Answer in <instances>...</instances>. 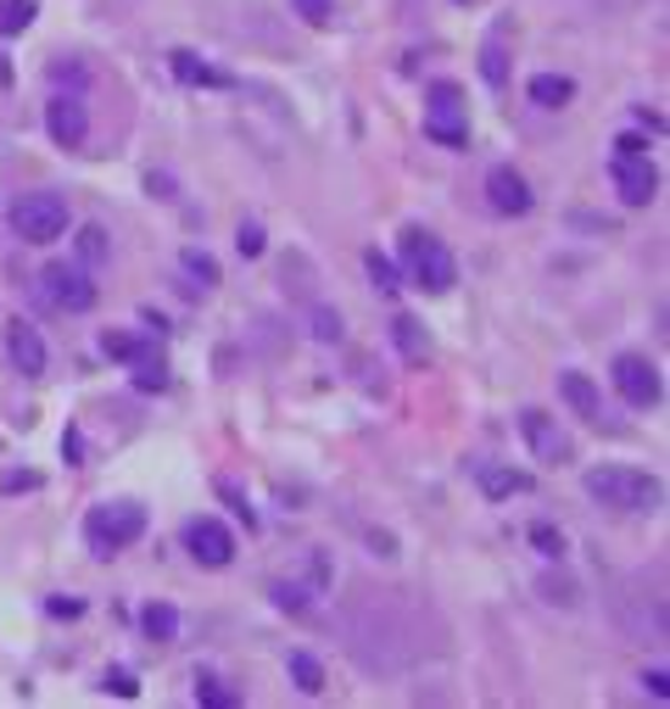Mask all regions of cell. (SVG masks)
Segmentation results:
<instances>
[{"label":"cell","mask_w":670,"mask_h":709,"mask_svg":"<svg viewBox=\"0 0 670 709\" xmlns=\"http://www.w3.org/2000/svg\"><path fill=\"white\" fill-rule=\"evenodd\" d=\"M587 492L609 508H626V514H648L659 508L665 486L654 476H643V469H626V464H603V469H587Z\"/></svg>","instance_id":"1"},{"label":"cell","mask_w":670,"mask_h":709,"mask_svg":"<svg viewBox=\"0 0 670 709\" xmlns=\"http://www.w3.org/2000/svg\"><path fill=\"white\" fill-rule=\"evenodd\" d=\"M403 257H408V279H414L419 291H430V297L453 291L458 263H453V252H447V247H442L430 229H419V224H408V229H403Z\"/></svg>","instance_id":"2"},{"label":"cell","mask_w":670,"mask_h":709,"mask_svg":"<svg viewBox=\"0 0 670 709\" xmlns=\"http://www.w3.org/2000/svg\"><path fill=\"white\" fill-rule=\"evenodd\" d=\"M84 537H89V553H95V558H112V553H123L129 542L146 537V508H140V503H101V508H89Z\"/></svg>","instance_id":"3"},{"label":"cell","mask_w":670,"mask_h":709,"mask_svg":"<svg viewBox=\"0 0 670 709\" xmlns=\"http://www.w3.org/2000/svg\"><path fill=\"white\" fill-rule=\"evenodd\" d=\"M12 229L28 247H51L68 235V202L57 191H28V196L12 202Z\"/></svg>","instance_id":"4"},{"label":"cell","mask_w":670,"mask_h":709,"mask_svg":"<svg viewBox=\"0 0 670 709\" xmlns=\"http://www.w3.org/2000/svg\"><path fill=\"white\" fill-rule=\"evenodd\" d=\"M424 134L436 140V146H464L469 140V118H464V89L453 79L442 84H430V96H424Z\"/></svg>","instance_id":"5"},{"label":"cell","mask_w":670,"mask_h":709,"mask_svg":"<svg viewBox=\"0 0 670 709\" xmlns=\"http://www.w3.org/2000/svg\"><path fill=\"white\" fill-rule=\"evenodd\" d=\"M609 381H614V392L626 397L632 408H654V402L665 397V386H659V369H654L643 352H620V358H614V369H609Z\"/></svg>","instance_id":"6"},{"label":"cell","mask_w":670,"mask_h":709,"mask_svg":"<svg viewBox=\"0 0 670 709\" xmlns=\"http://www.w3.org/2000/svg\"><path fill=\"white\" fill-rule=\"evenodd\" d=\"M45 297H51V308L62 313H89L95 308V279H84V268H68V263H51L39 274Z\"/></svg>","instance_id":"7"},{"label":"cell","mask_w":670,"mask_h":709,"mask_svg":"<svg viewBox=\"0 0 670 709\" xmlns=\"http://www.w3.org/2000/svg\"><path fill=\"white\" fill-rule=\"evenodd\" d=\"M519 436H525V447H531V458H542V464H570V436L559 431V424L542 413V408H525L519 413Z\"/></svg>","instance_id":"8"},{"label":"cell","mask_w":670,"mask_h":709,"mask_svg":"<svg viewBox=\"0 0 670 709\" xmlns=\"http://www.w3.org/2000/svg\"><path fill=\"white\" fill-rule=\"evenodd\" d=\"M609 179H614V191H620V202H626V207H648L659 196V173H654L648 157H614Z\"/></svg>","instance_id":"9"},{"label":"cell","mask_w":670,"mask_h":709,"mask_svg":"<svg viewBox=\"0 0 670 709\" xmlns=\"http://www.w3.org/2000/svg\"><path fill=\"white\" fill-rule=\"evenodd\" d=\"M184 548L196 564H207V570H224V564L235 558V537L218 526V519H190L184 526Z\"/></svg>","instance_id":"10"},{"label":"cell","mask_w":670,"mask_h":709,"mask_svg":"<svg viewBox=\"0 0 670 709\" xmlns=\"http://www.w3.org/2000/svg\"><path fill=\"white\" fill-rule=\"evenodd\" d=\"M487 202L498 207V213H509V218H519V213H531V184H525L509 163H498L492 173H487Z\"/></svg>","instance_id":"11"},{"label":"cell","mask_w":670,"mask_h":709,"mask_svg":"<svg viewBox=\"0 0 670 709\" xmlns=\"http://www.w3.org/2000/svg\"><path fill=\"white\" fill-rule=\"evenodd\" d=\"M45 129H51V140L57 146H84V134H89V112H84V101L79 96H57L51 101V112H45Z\"/></svg>","instance_id":"12"},{"label":"cell","mask_w":670,"mask_h":709,"mask_svg":"<svg viewBox=\"0 0 670 709\" xmlns=\"http://www.w3.org/2000/svg\"><path fill=\"white\" fill-rule=\"evenodd\" d=\"M559 397L570 402V413H582V419H603V397H598V386L587 381L582 369H564V374H559Z\"/></svg>","instance_id":"13"},{"label":"cell","mask_w":670,"mask_h":709,"mask_svg":"<svg viewBox=\"0 0 670 709\" xmlns=\"http://www.w3.org/2000/svg\"><path fill=\"white\" fill-rule=\"evenodd\" d=\"M7 352H12V363L23 369V374H45V341H39V329L34 324H12L7 329Z\"/></svg>","instance_id":"14"},{"label":"cell","mask_w":670,"mask_h":709,"mask_svg":"<svg viewBox=\"0 0 670 709\" xmlns=\"http://www.w3.org/2000/svg\"><path fill=\"white\" fill-rule=\"evenodd\" d=\"M525 96L553 112V107H564L570 96H576V79H564V73H537L531 84H525Z\"/></svg>","instance_id":"15"},{"label":"cell","mask_w":670,"mask_h":709,"mask_svg":"<svg viewBox=\"0 0 670 709\" xmlns=\"http://www.w3.org/2000/svg\"><path fill=\"white\" fill-rule=\"evenodd\" d=\"M481 492H487V497L531 492V476H525V469H509V464H487V469H481Z\"/></svg>","instance_id":"16"},{"label":"cell","mask_w":670,"mask_h":709,"mask_svg":"<svg viewBox=\"0 0 670 709\" xmlns=\"http://www.w3.org/2000/svg\"><path fill=\"white\" fill-rule=\"evenodd\" d=\"M140 632H146L152 642H174L179 637V609L174 603H146L140 609Z\"/></svg>","instance_id":"17"},{"label":"cell","mask_w":670,"mask_h":709,"mask_svg":"<svg viewBox=\"0 0 670 709\" xmlns=\"http://www.w3.org/2000/svg\"><path fill=\"white\" fill-rule=\"evenodd\" d=\"M285 671H291V682L308 693V698H319L324 693V665L308 653V648H291V659H285Z\"/></svg>","instance_id":"18"},{"label":"cell","mask_w":670,"mask_h":709,"mask_svg":"<svg viewBox=\"0 0 670 709\" xmlns=\"http://www.w3.org/2000/svg\"><path fill=\"white\" fill-rule=\"evenodd\" d=\"M168 62H174V73H179L184 84H207V89H224V84H229V73H218V68H207L202 57H190V51H174Z\"/></svg>","instance_id":"19"},{"label":"cell","mask_w":670,"mask_h":709,"mask_svg":"<svg viewBox=\"0 0 670 709\" xmlns=\"http://www.w3.org/2000/svg\"><path fill=\"white\" fill-rule=\"evenodd\" d=\"M101 352L118 358V363H134V358H146L152 347L140 341V336H129V329H107V336H101Z\"/></svg>","instance_id":"20"},{"label":"cell","mask_w":670,"mask_h":709,"mask_svg":"<svg viewBox=\"0 0 670 709\" xmlns=\"http://www.w3.org/2000/svg\"><path fill=\"white\" fill-rule=\"evenodd\" d=\"M392 336H397L403 358H414V363H419V358L430 352V341H424V329H419V319H408V313H403V319H392Z\"/></svg>","instance_id":"21"},{"label":"cell","mask_w":670,"mask_h":709,"mask_svg":"<svg viewBox=\"0 0 670 709\" xmlns=\"http://www.w3.org/2000/svg\"><path fill=\"white\" fill-rule=\"evenodd\" d=\"M79 257H84L89 268H101V263L112 257V247H107V229H101V224H89V229H79Z\"/></svg>","instance_id":"22"},{"label":"cell","mask_w":670,"mask_h":709,"mask_svg":"<svg viewBox=\"0 0 670 709\" xmlns=\"http://www.w3.org/2000/svg\"><path fill=\"white\" fill-rule=\"evenodd\" d=\"M134 386H140V392H163V386H168V369H163V358H157V352L134 358Z\"/></svg>","instance_id":"23"},{"label":"cell","mask_w":670,"mask_h":709,"mask_svg":"<svg viewBox=\"0 0 670 709\" xmlns=\"http://www.w3.org/2000/svg\"><path fill=\"white\" fill-rule=\"evenodd\" d=\"M34 0H0V34H23L34 23Z\"/></svg>","instance_id":"24"},{"label":"cell","mask_w":670,"mask_h":709,"mask_svg":"<svg viewBox=\"0 0 670 709\" xmlns=\"http://www.w3.org/2000/svg\"><path fill=\"white\" fill-rule=\"evenodd\" d=\"M531 548H537L542 558H564V531L548 526V519H537V526H531Z\"/></svg>","instance_id":"25"},{"label":"cell","mask_w":670,"mask_h":709,"mask_svg":"<svg viewBox=\"0 0 670 709\" xmlns=\"http://www.w3.org/2000/svg\"><path fill=\"white\" fill-rule=\"evenodd\" d=\"M196 704H207V709H235V704H241V693H229V687H218L213 676H202V682H196Z\"/></svg>","instance_id":"26"},{"label":"cell","mask_w":670,"mask_h":709,"mask_svg":"<svg viewBox=\"0 0 670 709\" xmlns=\"http://www.w3.org/2000/svg\"><path fill=\"white\" fill-rule=\"evenodd\" d=\"M179 263H184V274H196L202 286H218V263H213L207 252H196V247H190V252H184Z\"/></svg>","instance_id":"27"},{"label":"cell","mask_w":670,"mask_h":709,"mask_svg":"<svg viewBox=\"0 0 670 709\" xmlns=\"http://www.w3.org/2000/svg\"><path fill=\"white\" fill-rule=\"evenodd\" d=\"M291 7H297L313 28H330V23H335V0H291Z\"/></svg>","instance_id":"28"},{"label":"cell","mask_w":670,"mask_h":709,"mask_svg":"<svg viewBox=\"0 0 670 709\" xmlns=\"http://www.w3.org/2000/svg\"><path fill=\"white\" fill-rule=\"evenodd\" d=\"M363 263H369V279H374L380 291H397V268H392V257H380V252H369Z\"/></svg>","instance_id":"29"},{"label":"cell","mask_w":670,"mask_h":709,"mask_svg":"<svg viewBox=\"0 0 670 709\" xmlns=\"http://www.w3.org/2000/svg\"><path fill=\"white\" fill-rule=\"evenodd\" d=\"M101 687L118 693V698H140V682H134V671H123V665H112V671L101 676Z\"/></svg>","instance_id":"30"},{"label":"cell","mask_w":670,"mask_h":709,"mask_svg":"<svg viewBox=\"0 0 670 709\" xmlns=\"http://www.w3.org/2000/svg\"><path fill=\"white\" fill-rule=\"evenodd\" d=\"M481 73H487V84H503V73H509V62H503V45H498V39L481 51Z\"/></svg>","instance_id":"31"},{"label":"cell","mask_w":670,"mask_h":709,"mask_svg":"<svg viewBox=\"0 0 670 709\" xmlns=\"http://www.w3.org/2000/svg\"><path fill=\"white\" fill-rule=\"evenodd\" d=\"M235 247H241V257H263V224H241V235H235Z\"/></svg>","instance_id":"32"},{"label":"cell","mask_w":670,"mask_h":709,"mask_svg":"<svg viewBox=\"0 0 670 709\" xmlns=\"http://www.w3.org/2000/svg\"><path fill=\"white\" fill-rule=\"evenodd\" d=\"M313 336H319V341H342V313L319 308V313H313Z\"/></svg>","instance_id":"33"},{"label":"cell","mask_w":670,"mask_h":709,"mask_svg":"<svg viewBox=\"0 0 670 709\" xmlns=\"http://www.w3.org/2000/svg\"><path fill=\"white\" fill-rule=\"evenodd\" d=\"M614 157H648V140L643 134H620L614 140Z\"/></svg>","instance_id":"34"},{"label":"cell","mask_w":670,"mask_h":709,"mask_svg":"<svg viewBox=\"0 0 670 709\" xmlns=\"http://www.w3.org/2000/svg\"><path fill=\"white\" fill-rule=\"evenodd\" d=\"M643 687H648V693H654V698H659V704H665V698H670V676H665V671H659V665H654V671H648V676H643Z\"/></svg>","instance_id":"35"},{"label":"cell","mask_w":670,"mask_h":709,"mask_svg":"<svg viewBox=\"0 0 670 709\" xmlns=\"http://www.w3.org/2000/svg\"><path fill=\"white\" fill-rule=\"evenodd\" d=\"M274 603H279V609H302V587H285V581H279V587H274Z\"/></svg>","instance_id":"36"},{"label":"cell","mask_w":670,"mask_h":709,"mask_svg":"<svg viewBox=\"0 0 670 709\" xmlns=\"http://www.w3.org/2000/svg\"><path fill=\"white\" fill-rule=\"evenodd\" d=\"M146 191L163 196V202H174V179H168V173H152V179H146Z\"/></svg>","instance_id":"37"},{"label":"cell","mask_w":670,"mask_h":709,"mask_svg":"<svg viewBox=\"0 0 670 709\" xmlns=\"http://www.w3.org/2000/svg\"><path fill=\"white\" fill-rule=\"evenodd\" d=\"M0 486H7V492H28V486H39V476H28V469H23V476H17V469H12V476L0 481Z\"/></svg>","instance_id":"38"},{"label":"cell","mask_w":670,"mask_h":709,"mask_svg":"<svg viewBox=\"0 0 670 709\" xmlns=\"http://www.w3.org/2000/svg\"><path fill=\"white\" fill-rule=\"evenodd\" d=\"M62 453H68V464H84V458H79V453H84V436L68 431V436H62Z\"/></svg>","instance_id":"39"},{"label":"cell","mask_w":670,"mask_h":709,"mask_svg":"<svg viewBox=\"0 0 670 709\" xmlns=\"http://www.w3.org/2000/svg\"><path fill=\"white\" fill-rule=\"evenodd\" d=\"M51 614H68V621H73V614H84V603L79 598H51Z\"/></svg>","instance_id":"40"}]
</instances>
